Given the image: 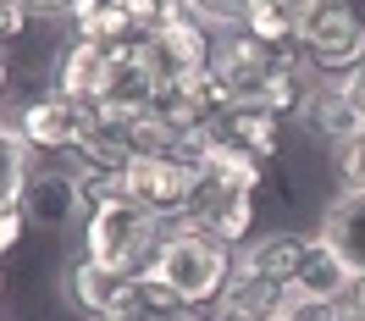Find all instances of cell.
I'll return each mask as SVG.
<instances>
[{
	"label": "cell",
	"mask_w": 365,
	"mask_h": 321,
	"mask_svg": "<svg viewBox=\"0 0 365 321\" xmlns=\"http://www.w3.org/2000/svg\"><path fill=\"white\" fill-rule=\"evenodd\" d=\"M150 272H155L188 310H205V305H216L222 288L232 282V272H238V250H227V244H216L210 233L178 222V228H166L160 255H155Z\"/></svg>",
	"instance_id": "1"
},
{
	"label": "cell",
	"mask_w": 365,
	"mask_h": 321,
	"mask_svg": "<svg viewBox=\"0 0 365 321\" xmlns=\"http://www.w3.org/2000/svg\"><path fill=\"white\" fill-rule=\"evenodd\" d=\"M160 238H166V222H155V216L144 205H133L128 194L94 205L89 222H83V255L100 260V266H111V272H128V277L155 266Z\"/></svg>",
	"instance_id": "2"
},
{
	"label": "cell",
	"mask_w": 365,
	"mask_h": 321,
	"mask_svg": "<svg viewBox=\"0 0 365 321\" xmlns=\"http://www.w3.org/2000/svg\"><path fill=\"white\" fill-rule=\"evenodd\" d=\"M299 56L321 78H343L365 61V17L354 0H316L299 23Z\"/></svg>",
	"instance_id": "3"
},
{
	"label": "cell",
	"mask_w": 365,
	"mask_h": 321,
	"mask_svg": "<svg viewBox=\"0 0 365 321\" xmlns=\"http://www.w3.org/2000/svg\"><path fill=\"white\" fill-rule=\"evenodd\" d=\"M194 188H200V160L194 156H138L122 172V194L144 205L155 222L178 228L194 210Z\"/></svg>",
	"instance_id": "4"
},
{
	"label": "cell",
	"mask_w": 365,
	"mask_h": 321,
	"mask_svg": "<svg viewBox=\"0 0 365 321\" xmlns=\"http://www.w3.org/2000/svg\"><path fill=\"white\" fill-rule=\"evenodd\" d=\"M138 56L150 61V72H155L160 89H178V83H194V78L210 72L216 34H205V28L188 23V17H172V23H160L155 34L138 39Z\"/></svg>",
	"instance_id": "5"
},
{
	"label": "cell",
	"mask_w": 365,
	"mask_h": 321,
	"mask_svg": "<svg viewBox=\"0 0 365 321\" xmlns=\"http://www.w3.org/2000/svg\"><path fill=\"white\" fill-rule=\"evenodd\" d=\"M17 116V133L28 138V150H50V156H61V150H83V138L94 128V106L83 100H67V94H39V100H23V106H11Z\"/></svg>",
	"instance_id": "6"
},
{
	"label": "cell",
	"mask_w": 365,
	"mask_h": 321,
	"mask_svg": "<svg viewBox=\"0 0 365 321\" xmlns=\"http://www.w3.org/2000/svg\"><path fill=\"white\" fill-rule=\"evenodd\" d=\"M23 216L39 233H67L89 222V194L78 166H34V178L23 188Z\"/></svg>",
	"instance_id": "7"
},
{
	"label": "cell",
	"mask_w": 365,
	"mask_h": 321,
	"mask_svg": "<svg viewBox=\"0 0 365 321\" xmlns=\"http://www.w3.org/2000/svg\"><path fill=\"white\" fill-rule=\"evenodd\" d=\"M282 144V116L277 111H260V106H222L210 116V128L200 133V150H227V156H250V160H266L277 156Z\"/></svg>",
	"instance_id": "8"
},
{
	"label": "cell",
	"mask_w": 365,
	"mask_h": 321,
	"mask_svg": "<svg viewBox=\"0 0 365 321\" xmlns=\"http://www.w3.org/2000/svg\"><path fill=\"white\" fill-rule=\"evenodd\" d=\"M155 94H160V83H155V72H150V61L138 56V45H128V50H116L94 111L106 116V122H144V116L155 111Z\"/></svg>",
	"instance_id": "9"
},
{
	"label": "cell",
	"mask_w": 365,
	"mask_h": 321,
	"mask_svg": "<svg viewBox=\"0 0 365 321\" xmlns=\"http://www.w3.org/2000/svg\"><path fill=\"white\" fill-rule=\"evenodd\" d=\"M294 128L310 144H321V150H338L343 138L360 128V111H354V100L343 94V78H316L310 83V94L299 100L294 111Z\"/></svg>",
	"instance_id": "10"
},
{
	"label": "cell",
	"mask_w": 365,
	"mask_h": 321,
	"mask_svg": "<svg viewBox=\"0 0 365 321\" xmlns=\"http://www.w3.org/2000/svg\"><path fill=\"white\" fill-rule=\"evenodd\" d=\"M116 50L94 45V39H61V45L50 50V89L67 94V100H83V106H94L100 100V89H106V72H111Z\"/></svg>",
	"instance_id": "11"
},
{
	"label": "cell",
	"mask_w": 365,
	"mask_h": 321,
	"mask_svg": "<svg viewBox=\"0 0 365 321\" xmlns=\"http://www.w3.org/2000/svg\"><path fill=\"white\" fill-rule=\"evenodd\" d=\"M122 288H128V272H111V266H100V260H67L61 272H56V299L67 305V310H78V316H111L116 299H122Z\"/></svg>",
	"instance_id": "12"
},
{
	"label": "cell",
	"mask_w": 365,
	"mask_h": 321,
	"mask_svg": "<svg viewBox=\"0 0 365 321\" xmlns=\"http://www.w3.org/2000/svg\"><path fill=\"white\" fill-rule=\"evenodd\" d=\"M321 238L349 277H365V188H338L321 210Z\"/></svg>",
	"instance_id": "13"
},
{
	"label": "cell",
	"mask_w": 365,
	"mask_h": 321,
	"mask_svg": "<svg viewBox=\"0 0 365 321\" xmlns=\"http://www.w3.org/2000/svg\"><path fill=\"white\" fill-rule=\"evenodd\" d=\"M310 238L316 233H260V238H250L244 250H238V272H255L266 277V282H277V288H288L299 272V260H304V250H310Z\"/></svg>",
	"instance_id": "14"
},
{
	"label": "cell",
	"mask_w": 365,
	"mask_h": 321,
	"mask_svg": "<svg viewBox=\"0 0 365 321\" xmlns=\"http://www.w3.org/2000/svg\"><path fill=\"white\" fill-rule=\"evenodd\" d=\"M282 299H288V288H277V282H266V277H255V272H232L222 299L210 305L216 310L210 321H272Z\"/></svg>",
	"instance_id": "15"
},
{
	"label": "cell",
	"mask_w": 365,
	"mask_h": 321,
	"mask_svg": "<svg viewBox=\"0 0 365 321\" xmlns=\"http://www.w3.org/2000/svg\"><path fill=\"white\" fill-rule=\"evenodd\" d=\"M111 316L116 321H188L194 310H188L155 272H138V277H128V288H122Z\"/></svg>",
	"instance_id": "16"
},
{
	"label": "cell",
	"mask_w": 365,
	"mask_h": 321,
	"mask_svg": "<svg viewBox=\"0 0 365 321\" xmlns=\"http://www.w3.org/2000/svg\"><path fill=\"white\" fill-rule=\"evenodd\" d=\"M67 17H72V34H78V39H94V45H106V50L138 45V28L128 23V11H122L116 0H72Z\"/></svg>",
	"instance_id": "17"
},
{
	"label": "cell",
	"mask_w": 365,
	"mask_h": 321,
	"mask_svg": "<svg viewBox=\"0 0 365 321\" xmlns=\"http://www.w3.org/2000/svg\"><path fill=\"white\" fill-rule=\"evenodd\" d=\"M349 282H354V277L343 272V260L327 250V238L316 233V238H310V250H304V260H299L294 282H288V294H316V299H338V305H343Z\"/></svg>",
	"instance_id": "18"
},
{
	"label": "cell",
	"mask_w": 365,
	"mask_h": 321,
	"mask_svg": "<svg viewBox=\"0 0 365 321\" xmlns=\"http://www.w3.org/2000/svg\"><path fill=\"white\" fill-rule=\"evenodd\" d=\"M299 23H304V11H299L294 0H255L238 34L260 39L266 50H282V56H294V50H299Z\"/></svg>",
	"instance_id": "19"
},
{
	"label": "cell",
	"mask_w": 365,
	"mask_h": 321,
	"mask_svg": "<svg viewBox=\"0 0 365 321\" xmlns=\"http://www.w3.org/2000/svg\"><path fill=\"white\" fill-rule=\"evenodd\" d=\"M34 178V150L17 133V116H0V210H23V188Z\"/></svg>",
	"instance_id": "20"
},
{
	"label": "cell",
	"mask_w": 365,
	"mask_h": 321,
	"mask_svg": "<svg viewBox=\"0 0 365 321\" xmlns=\"http://www.w3.org/2000/svg\"><path fill=\"white\" fill-rule=\"evenodd\" d=\"M188 228L210 233L227 250H244V238L255 228V200H210V205H194L188 210Z\"/></svg>",
	"instance_id": "21"
},
{
	"label": "cell",
	"mask_w": 365,
	"mask_h": 321,
	"mask_svg": "<svg viewBox=\"0 0 365 321\" xmlns=\"http://www.w3.org/2000/svg\"><path fill=\"white\" fill-rule=\"evenodd\" d=\"M250 6H255V0H182V17L222 39V34H238V28H244Z\"/></svg>",
	"instance_id": "22"
},
{
	"label": "cell",
	"mask_w": 365,
	"mask_h": 321,
	"mask_svg": "<svg viewBox=\"0 0 365 321\" xmlns=\"http://www.w3.org/2000/svg\"><path fill=\"white\" fill-rule=\"evenodd\" d=\"M272 321H349V310H343L338 299H316V294H288L282 305H277Z\"/></svg>",
	"instance_id": "23"
},
{
	"label": "cell",
	"mask_w": 365,
	"mask_h": 321,
	"mask_svg": "<svg viewBox=\"0 0 365 321\" xmlns=\"http://www.w3.org/2000/svg\"><path fill=\"white\" fill-rule=\"evenodd\" d=\"M332 166H338L343 188H365V122L343 138L338 150H332Z\"/></svg>",
	"instance_id": "24"
},
{
	"label": "cell",
	"mask_w": 365,
	"mask_h": 321,
	"mask_svg": "<svg viewBox=\"0 0 365 321\" xmlns=\"http://www.w3.org/2000/svg\"><path fill=\"white\" fill-rule=\"evenodd\" d=\"M116 6L128 11V23L138 28V39H144V34H155L160 23H172V17H182L178 6H166V0H116Z\"/></svg>",
	"instance_id": "25"
},
{
	"label": "cell",
	"mask_w": 365,
	"mask_h": 321,
	"mask_svg": "<svg viewBox=\"0 0 365 321\" xmlns=\"http://www.w3.org/2000/svg\"><path fill=\"white\" fill-rule=\"evenodd\" d=\"M23 34H28V6L23 0H0V50L11 39H23Z\"/></svg>",
	"instance_id": "26"
},
{
	"label": "cell",
	"mask_w": 365,
	"mask_h": 321,
	"mask_svg": "<svg viewBox=\"0 0 365 321\" xmlns=\"http://www.w3.org/2000/svg\"><path fill=\"white\" fill-rule=\"evenodd\" d=\"M28 233V216L23 210H0V255L6 250H17V238Z\"/></svg>",
	"instance_id": "27"
},
{
	"label": "cell",
	"mask_w": 365,
	"mask_h": 321,
	"mask_svg": "<svg viewBox=\"0 0 365 321\" xmlns=\"http://www.w3.org/2000/svg\"><path fill=\"white\" fill-rule=\"evenodd\" d=\"M343 94L354 100V111H360V122H365V61L354 72H343Z\"/></svg>",
	"instance_id": "28"
},
{
	"label": "cell",
	"mask_w": 365,
	"mask_h": 321,
	"mask_svg": "<svg viewBox=\"0 0 365 321\" xmlns=\"http://www.w3.org/2000/svg\"><path fill=\"white\" fill-rule=\"evenodd\" d=\"M343 310H349V321H365V277H354V282H349V294H343Z\"/></svg>",
	"instance_id": "29"
},
{
	"label": "cell",
	"mask_w": 365,
	"mask_h": 321,
	"mask_svg": "<svg viewBox=\"0 0 365 321\" xmlns=\"http://www.w3.org/2000/svg\"><path fill=\"white\" fill-rule=\"evenodd\" d=\"M23 6H28V11H67L72 0H23Z\"/></svg>",
	"instance_id": "30"
},
{
	"label": "cell",
	"mask_w": 365,
	"mask_h": 321,
	"mask_svg": "<svg viewBox=\"0 0 365 321\" xmlns=\"http://www.w3.org/2000/svg\"><path fill=\"white\" fill-rule=\"evenodd\" d=\"M6 83H11V61H6V50H0V94H6Z\"/></svg>",
	"instance_id": "31"
},
{
	"label": "cell",
	"mask_w": 365,
	"mask_h": 321,
	"mask_svg": "<svg viewBox=\"0 0 365 321\" xmlns=\"http://www.w3.org/2000/svg\"><path fill=\"white\" fill-rule=\"evenodd\" d=\"M188 321H210V316H205V310H194V316H188Z\"/></svg>",
	"instance_id": "32"
},
{
	"label": "cell",
	"mask_w": 365,
	"mask_h": 321,
	"mask_svg": "<svg viewBox=\"0 0 365 321\" xmlns=\"http://www.w3.org/2000/svg\"><path fill=\"white\" fill-rule=\"evenodd\" d=\"M89 321H116V316H89Z\"/></svg>",
	"instance_id": "33"
},
{
	"label": "cell",
	"mask_w": 365,
	"mask_h": 321,
	"mask_svg": "<svg viewBox=\"0 0 365 321\" xmlns=\"http://www.w3.org/2000/svg\"><path fill=\"white\" fill-rule=\"evenodd\" d=\"M166 6H178V11H182V0H166Z\"/></svg>",
	"instance_id": "34"
},
{
	"label": "cell",
	"mask_w": 365,
	"mask_h": 321,
	"mask_svg": "<svg viewBox=\"0 0 365 321\" xmlns=\"http://www.w3.org/2000/svg\"><path fill=\"white\" fill-rule=\"evenodd\" d=\"M0 294H6V277H0Z\"/></svg>",
	"instance_id": "35"
}]
</instances>
